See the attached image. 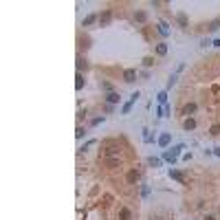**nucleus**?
Listing matches in <instances>:
<instances>
[{"label":"nucleus","instance_id":"1","mask_svg":"<svg viewBox=\"0 0 220 220\" xmlns=\"http://www.w3.org/2000/svg\"><path fill=\"white\" fill-rule=\"evenodd\" d=\"M137 99H139V93H132V97H130V101H128V104H126V106H123V108H121V115H128V112L132 110V106L137 104Z\"/></svg>","mask_w":220,"mask_h":220},{"label":"nucleus","instance_id":"2","mask_svg":"<svg viewBox=\"0 0 220 220\" xmlns=\"http://www.w3.org/2000/svg\"><path fill=\"white\" fill-rule=\"evenodd\" d=\"M134 79H137V68H126V71H123V82L132 84Z\"/></svg>","mask_w":220,"mask_h":220},{"label":"nucleus","instance_id":"3","mask_svg":"<svg viewBox=\"0 0 220 220\" xmlns=\"http://www.w3.org/2000/svg\"><path fill=\"white\" fill-rule=\"evenodd\" d=\"M106 101H108V104L112 106V104H119V101H121V97H119V93H115V90H112V93H108V95H106Z\"/></svg>","mask_w":220,"mask_h":220},{"label":"nucleus","instance_id":"4","mask_svg":"<svg viewBox=\"0 0 220 220\" xmlns=\"http://www.w3.org/2000/svg\"><path fill=\"white\" fill-rule=\"evenodd\" d=\"M196 108H198L196 104H185V106H183V110H180V112H183L185 117H189V115H194V112H196Z\"/></svg>","mask_w":220,"mask_h":220},{"label":"nucleus","instance_id":"5","mask_svg":"<svg viewBox=\"0 0 220 220\" xmlns=\"http://www.w3.org/2000/svg\"><path fill=\"white\" fill-rule=\"evenodd\" d=\"M183 128H185V130H194V128H196V119H194V117H187V119L183 121Z\"/></svg>","mask_w":220,"mask_h":220},{"label":"nucleus","instance_id":"6","mask_svg":"<svg viewBox=\"0 0 220 220\" xmlns=\"http://www.w3.org/2000/svg\"><path fill=\"white\" fill-rule=\"evenodd\" d=\"M110 20H112V13H110V11H104V13L99 15V24H108Z\"/></svg>","mask_w":220,"mask_h":220},{"label":"nucleus","instance_id":"7","mask_svg":"<svg viewBox=\"0 0 220 220\" xmlns=\"http://www.w3.org/2000/svg\"><path fill=\"white\" fill-rule=\"evenodd\" d=\"M170 139H172V137H170L167 132H165V134H161V139H159V145H161V148H165V145L170 143Z\"/></svg>","mask_w":220,"mask_h":220},{"label":"nucleus","instance_id":"8","mask_svg":"<svg viewBox=\"0 0 220 220\" xmlns=\"http://www.w3.org/2000/svg\"><path fill=\"white\" fill-rule=\"evenodd\" d=\"M170 176L174 178V180H185V176L180 172H176V170H170Z\"/></svg>","mask_w":220,"mask_h":220},{"label":"nucleus","instance_id":"9","mask_svg":"<svg viewBox=\"0 0 220 220\" xmlns=\"http://www.w3.org/2000/svg\"><path fill=\"white\" fill-rule=\"evenodd\" d=\"M95 20H99V18H97V15H95V13H93V15H86V18H84V26H88V24H93V22H95Z\"/></svg>","mask_w":220,"mask_h":220},{"label":"nucleus","instance_id":"10","mask_svg":"<svg viewBox=\"0 0 220 220\" xmlns=\"http://www.w3.org/2000/svg\"><path fill=\"white\" fill-rule=\"evenodd\" d=\"M178 24L180 26H187V15H185V13H178Z\"/></svg>","mask_w":220,"mask_h":220},{"label":"nucleus","instance_id":"11","mask_svg":"<svg viewBox=\"0 0 220 220\" xmlns=\"http://www.w3.org/2000/svg\"><path fill=\"white\" fill-rule=\"evenodd\" d=\"M119 216H121V220H128V218H130V209H126V207H123V209L119 211Z\"/></svg>","mask_w":220,"mask_h":220},{"label":"nucleus","instance_id":"12","mask_svg":"<svg viewBox=\"0 0 220 220\" xmlns=\"http://www.w3.org/2000/svg\"><path fill=\"white\" fill-rule=\"evenodd\" d=\"M156 53H159V55H165V53H167V46H165V44H159V46H156Z\"/></svg>","mask_w":220,"mask_h":220},{"label":"nucleus","instance_id":"13","mask_svg":"<svg viewBox=\"0 0 220 220\" xmlns=\"http://www.w3.org/2000/svg\"><path fill=\"white\" fill-rule=\"evenodd\" d=\"M137 178H139V172H134V170H132L130 174H128V180H130V183H134Z\"/></svg>","mask_w":220,"mask_h":220},{"label":"nucleus","instance_id":"14","mask_svg":"<svg viewBox=\"0 0 220 220\" xmlns=\"http://www.w3.org/2000/svg\"><path fill=\"white\" fill-rule=\"evenodd\" d=\"M159 31L163 33V35H167V24L165 22H159Z\"/></svg>","mask_w":220,"mask_h":220},{"label":"nucleus","instance_id":"15","mask_svg":"<svg viewBox=\"0 0 220 220\" xmlns=\"http://www.w3.org/2000/svg\"><path fill=\"white\" fill-rule=\"evenodd\" d=\"M82 86H84V79H82L79 73H77V84H75V88H77V90H82Z\"/></svg>","mask_w":220,"mask_h":220},{"label":"nucleus","instance_id":"16","mask_svg":"<svg viewBox=\"0 0 220 220\" xmlns=\"http://www.w3.org/2000/svg\"><path fill=\"white\" fill-rule=\"evenodd\" d=\"M148 163H150V165H154V167H159L161 165V159H154V156H152V159H148Z\"/></svg>","mask_w":220,"mask_h":220},{"label":"nucleus","instance_id":"17","mask_svg":"<svg viewBox=\"0 0 220 220\" xmlns=\"http://www.w3.org/2000/svg\"><path fill=\"white\" fill-rule=\"evenodd\" d=\"M159 101H161V104H165V101H167V93H165V90L159 93Z\"/></svg>","mask_w":220,"mask_h":220},{"label":"nucleus","instance_id":"18","mask_svg":"<svg viewBox=\"0 0 220 220\" xmlns=\"http://www.w3.org/2000/svg\"><path fill=\"white\" fill-rule=\"evenodd\" d=\"M209 132L213 134V137H218V134H220V126H218V123H216V126H213V128H211Z\"/></svg>","mask_w":220,"mask_h":220},{"label":"nucleus","instance_id":"19","mask_svg":"<svg viewBox=\"0 0 220 220\" xmlns=\"http://www.w3.org/2000/svg\"><path fill=\"white\" fill-rule=\"evenodd\" d=\"M101 88H104V90H108V93H112V86H110L108 82H104V84H101Z\"/></svg>","mask_w":220,"mask_h":220},{"label":"nucleus","instance_id":"20","mask_svg":"<svg viewBox=\"0 0 220 220\" xmlns=\"http://www.w3.org/2000/svg\"><path fill=\"white\" fill-rule=\"evenodd\" d=\"M108 165H112V167H117V165H119V159H108Z\"/></svg>","mask_w":220,"mask_h":220},{"label":"nucleus","instance_id":"21","mask_svg":"<svg viewBox=\"0 0 220 220\" xmlns=\"http://www.w3.org/2000/svg\"><path fill=\"white\" fill-rule=\"evenodd\" d=\"M75 137H77V139H82V137H84V128H77V132H75Z\"/></svg>","mask_w":220,"mask_h":220},{"label":"nucleus","instance_id":"22","mask_svg":"<svg viewBox=\"0 0 220 220\" xmlns=\"http://www.w3.org/2000/svg\"><path fill=\"white\" fill-rule=\"evenodd\" d=\"M218 26H220V20H216V22H211V24H209V29L213 31V29H218Z\"/></svg>","mask_w":220,"mask_h":220},{"label":"nucleus","instance_id":"23","mask_svg":"<svg viewBox=\"0 0 220 220\" xmlns=\"http://www.w3.org/2000/svg\"><path fill=\"white\" fill-rule=\"evenodd\" d=\"M143 64H145V66H152L154 62H152V57H145V60H143Z\"/></svg>","mask_w":220,"mask_h":220},{"label":"nucleus","instance_id":"24","mask_svg":"<svg viewBox=\"0 0 220 220\" xmlns=\"http://www.w3.org/2000/svg\"><path fill=\"white\" fill-rule=\"evenodd\" d=\"M211 44H213V46H218V49H220V40H213Z\"/></svg>","mask_w":220,"mask_h":220},{"label":"nucleus","instance_id":"25","mask_svg":"<svg viewBox=\"0 0 220 220\" xmlns=\"http://www.w3.org/2000/svg\"><path fill=\"white\" fill-rule=\"evenodd\" d=\"M213 154H216V156H220V148H216V152H213Z\"/></svg>","mask_w":220,"mask_h":220},{"label":"nucleus","instance_id":"26","mask_svg":"<svg viewBox=\"0 0 220 220\" xmlns=\"http://www.w3.org/2000/svg\"><path fill=\"white\" fill-rule=\"evenodd\" d=\"M205 220H216V218H213V216H207V218H205Z\"/></svg>","mask_w":220,"mask_h":220}]
</instances>
